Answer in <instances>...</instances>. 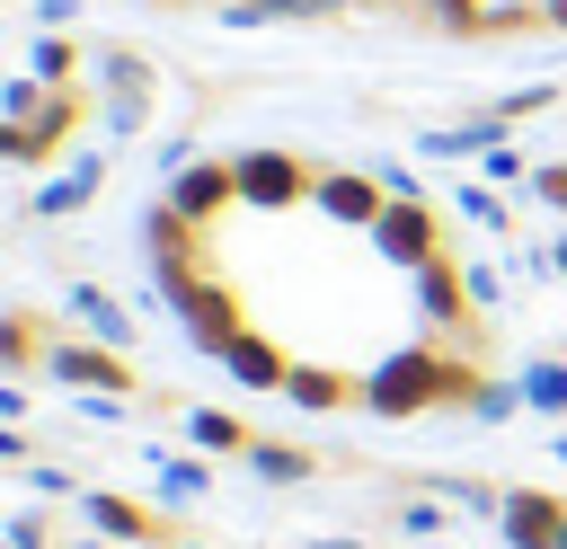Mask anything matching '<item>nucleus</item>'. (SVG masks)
Segmentation results:
<instances>
[{
	"instance_id": "nucleus-3",
	"label": "nucleus",
	"mask_w": 567,
	"mask_h": 549,
	"mask_svg": "<svg viewBox=\"0 0 567 549\" xmlns=\"http://www.w3.org/2000/svg\"><path fill=\"white\" fill-rule=\"evenodd\" d=\"M62 372H71V381H97V390H124V363H106V354H80V345H62Z\"/></svg>"
},
{
	"instance_id": "nucleus-4",
	"label": "nucleus",
	"mask_w": 567,
	"mask_h": 549,
	"mask_svg": "<svg viewBox=\"0 0 567 549\" xmlns=\"http://www.w3.org/2000/svg\"><path fill=\"white\" fill-rule=\"evenodd\" d=\"M549 27H567V0H549Z\"/></svg>"
},
{
	"instance_id": "nucleus-2",
	"label": "nucleus",
	"mask_w": 567,
	"mask_h": 549,
	"mask_svg": "<svg viewBox=\"0 0 567 549\" xmlns=\"http://www.w3.org/2000/svg\"><path fill=\"white\" fill-rule=\"evenodd\" d=\"M97 514H106V522H115V531H124V540H177V531H168V522H159V514H142V505H124V496H106V505H97Z\"/></svg>"
},
{
	"instance_id": "nucleus-1",
	"label": "nucleus",
	"mask_w": 567,
	"mask_h": 549,
	"mask_svg": "<svg viewBox=\"0 0 567 549\" xmlns=\"http://www.w3.org/2000/svg\"><path fill=\"white\" fill-rule=\"evenodd\" d=\"M505 514H514V540H532V549H567V496H505Z\"/></svg>"
}]
</instances>
